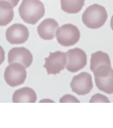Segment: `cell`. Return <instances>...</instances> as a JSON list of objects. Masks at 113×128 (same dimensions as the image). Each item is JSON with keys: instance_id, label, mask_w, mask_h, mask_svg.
I'll list each match as a JSON object with an SVG mask.
<instances>
[{"instance_id": "obj_8", "label": "cell", "mask_w": 113, "mask_h": 128, "mask_svg": "<svg viewBox=\"0 0 113 128\" xmlns=\"http://www.w3.org/2000/svg\"><path fill=\"white\" fill-rule=\"evenodd\" d=\"M70 86L72 91L77 95H86L93 88L92 76L87 72H81L73 77Z\"/></svg>"}, {"instance_id": "obj_10", "label": "cell", "mask_w": 113, "mask_h": 128, "mask_svg": "<svg viewBox=\"0 0 113 128\" xmlns=\"http://www.w3.org/2000/svg\"><path fill=\"white\" fill-rule=\"evenodd\" d=\"M8 57L9 64H20L25 69L29 67L33 62L32 54L28 49L23 46L15 47L11 49Z\"/></svg>"}, {"instance_id": "obj_16", "label": "cell", "mask_w": 113, "mask_h": 128, "mask_svg": "<svg viewBox=\"0 0 113 128\" xmlns=\"http://www.w3.org/2000/svg\"><path fill=\"white\" fill-rule=\"evenodd\" d=\"M89 102L90 103L91 102L110 103V102L107 96L100 94H95V95L91 97L90 100H89Z\"/></svg>"}, {"instance_id": "obj_6", "label": "cell", "mask_w": 113, "mask_h": 128, "mask_svg": "<svg viewBox=\"0 0 113 128\" xmlns=\"http://www.w3.org/2000/svg\"><path fill=\"white\" fill-rule=\"evenodd\" d=\"M90 68L94 76L108 73L112 69L108 54L102 51L92 54Z\"/></svg>"}, {"instance_id": "obj_1", "label": "cell", "mask_w": 113, "mask_h": 128, "mask_svg": "<svg viewBox=\"0 0 113 128\" xmlns=\"http://www.w3.org/2000/svg\"><path fill=\"white\" fill-rule=\"evenodd\" d=\"M19 12L23 22L34 25L44 16L45 9L40 0H23Z\"/></svg>"}, {"instance_id": "obj_18", "label": "cell", "mask_w": 113, "mask_h": 128, "mask_svg": "<svg viewBox=\"0 0 113 128\" xmlns=\"http://www.w3.org/2000/svg\"><path fill=\"white\" fill-rule=\"evenodd\" d=\"M60 103L63 102H78L80 103L79 101L75 96L71 94H66L64 96L61 98L60 100Z\"/></svg>"}, {"instance_id": "obj_14", "label": "cell", "mask_w": 113, "mask_h": 128, "mask_svg": "<svg viewBox=\"0 0 113 128\" xmlns=\"http://www.w3.org/2000/svg\"><path fill=\"white\" fill-rule=\"evenodd\" d=\"M85 0H61L62 10L69 14L79 12L84 5Z\"/></svg>"}, {"instance_id": "obj_2", "label": "cell", "mask_w": 113, "mask_h": 128, "mask_svg": "<svg viewBox=\"0 0 113 128\" xmlns=\"http://www.w3.org/2000/svg\"><path fill=\"white\" fill-rule=\"evenodd\" d=\"M108 18L105 7L95 4L86 8L82 16L84 25L90 29H98L103 26Z\"/></svg>"}, {"instance_id": "obj_17", "label": "cell", "mask_w": 113, "mask_h": 128, "mask_svg": "<svg viewBox=\"0 0 113 128\" xmlns=\"http://www.w3.org/2000/svg\"><path fill=\"white\" fill-rule=\"evenodd\" d=\"M20 0H0V4L13 8L18 5Z\"/></svg>"}, {"instance_id": "obj_11", "label": "cell", "mask_w": 113, "mask_h": 128, "mask_svg": "<svg viewBox=\"0 0 113 128\" xmlns=\"http://www.w3.org/2000/svg\"><path fill=\"white\" fill-rule=\"evenodd\" d=\"M59 27V24L56 20L47 18L39 24L37 30L41 38L45 40H51L56 37L57 31Z\"/></svg>"}, {"instance_id": "obj_9", "label": "cell", "mask_w": 113, "mask_h": 128, "mask_svg": "<svg viewBox=\"0 0 113 128\" xmlns=\"http://www.w3.org/2000/svg\"><path fill=\"white\" fill-rule=\"evenodd\" d=\"M29 36L28 29L21 23H16L10 26L6 30L7 40L13 44L25 43Z\"/></svg>"}, {"instance_id": "obj_20", "label": "cell", "mask_w": 113, "mask_h": 128, "mask_svg": "<svg viewBox=\"0 0 113 128\" xmlns=\"http://www.w3.org/2000/svg\"><path fill=\"white\" fill-rule=\"evenodd\" d=\"M110 26L112 28V30L113 31V16L111 18V22H110Z\"/></svg>"}, {"instance_id": "obj_19", "label": "cell", "mask_w": 113, "mask_h": 128, "mask_svg": "<svg viewBox=\"0 0 113 128\" xmlns=\"http://www.w3.org/2000/svg\"><path fill=\"white\" fill-rule=\"evenodd\" d=\"M5 60V52L2 46H0V65L3 63Z\"/></svg>"}, {"instance_id": "obj_15", "label": "cell", "mask_w": 113, "mask_h": 128, "mask_svg": "<svg viewBox=\"0 0 113 128\" xmlns=\"http://www.w3.org/2000/svg\"><path fill=\"white\" fill-rule=\"evenodd\" d=\"M14 16L13 8L0 4V26H5L12 22Z\"/></svg>"}, {"instance_id": "obj_13", "label": "cell", "mask_w": 113, "mask_h": 128, "mask_svg": "<svg viewBox=\"0 0 113 128\" xmlns=\"http://www.w3.org/2000/svg\"><path fill=\"white\" fill-rule=\"evenodd\" d=\"M95 81L99 90L107 94H113V69L107 76L95 77Z\"/></svg>"}, {"instance_id": "obj_4", "label": "cell", "mask_w": 113, "mask_h": 128, "mask_svg": "<svg viewBox=\"0 0 113 128\" xmlns=\"http://www.w3.org/2000/svg\"><path fill=\"white\" fill-rule=\"evenodd\" d=\"M25 69L23 65L18 63L7 66L4 72V79L7 84L12 87L23 84L27 76Z\"/></svg>"}, {"instance_id": "obj_7", "label": "cell", "mask_w": 113, "mask_h": 128, "mask_svg": "<svg viewBox=\"0 0 113 128\" xmlns=\"http://www.w3.org/2000/svg\"><path fill=\"white\" fill-rule=\"evenodd\" d=\"M45 64L43 67L45 68L48 75H56L64 70L67 64L66 53L57 51L50 52L49 56L45 58Z\"/></svg>"}, {"instance_id": "obj_3", "label": "cell", "mask_w": 113, "mask_h": 128, "mask_svg": "<svg viewBox=\"0 0 113 128\" xmlns=\"http://www.w3.org/2000/svg\"><path fill=\"white\" fill-rule=\"evenodd\" d=\"M56 36L58 42L64 46H70L77 43L80 37L78 28L72 24H66L58 29Z\"/></svg>"}, {"instance_id": "obj_12", "label": "cell", "mask_w": 113, "mask_h": 128, "mask_svg": "<svg viewBox=\"0 0 113 128\" xmlns=\"http://www.w3.org/2000/svg\"><path fill=\"white\" fill-rule=\"evenodd\" d=\"M36 100L37 96L35 92L32 88L27 86L17 90L13 96L14 103H34Z\"/></svg>"}, {"instance_id": "obj_5", "label": "cell", "mask_w": 113, "mask_h": 128, "mask_svg": "<svg viewBox=\"0 0 113 128\" xmlns=\"http://www.w3.org/2000/svg\"><path fill=\"white\" fill-rule=\"evenodd\" d=\"M66 68L71 73H75L83 69L87 63L86 53L78 48L69 50L66 53Z\"/></svg>"}]
</instances>
